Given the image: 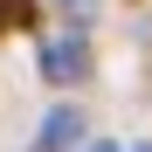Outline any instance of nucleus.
Listing matches in <instances>:
<instances>
[{
	"mask_svg": "<svg viewBox=\"0 0 152 152\" xmlns=\"http://www.w3.org/2000/svg\"><path fill=\"white\" fill-rule=\"evenodd\" d=\"M28 21V0H0V28H21Z\"/></svg>",
	"mask_w": 152,
	"mask_h": 152,
	"instance_id": "obj_3",
	"label": "nucleus"
},
{
	"mask_svg": "<svg viewBox=\"0 0 152 152\" xmlns=\"http://www.w3.org/2000/svg\"><path fill=\"white\" fill-rule=\"evenodd\" d=\"M90 152H118V145H90Z\"/></svg>",
	"mask_w": 152,
	"mask_h": 152,
	"instance_id": "obj_5",
	"label": "nucleus"
},
{
	"mask_svg": "<svg viewBox=\"0 0 152 152\" xmlns=\"http://www.w3.org/2000/svg\"><path fill=\"white\" fill-rule=\"evenodd\" d=\"M56 7H62V14H76V21H90V14H97V0H56Z\"/></svg>",
	"mask_w": 152,
	"mask_h": 152,
	"instance_id": "obj_4",
	"label": "nucleus"
},
{
	"mask_svg": "<svg viewBox=\"0 0 152 152\" xmlns=\"http://www.w3.org/2000/svg\"><path fill=\"white\" fill-rule=\"evenodd\" d=\"M76 132H83V124H76V111H69V104H62V111H48V118H42V145H35V152H69V145H76Z\"/></svg>",
	"mask_w": 152,
	"mask_h": 152,
	"instance_id": "obj_2",
	"label": "nucleus"
},
{
	"mask_svg": "<svg viewBox=\"0 0 152 152\" xmlns=\"http://www.w3.org/2000/svg\"><path fill=\"white\" fill-rule=\"evenodd\" d=\"M42 76L48 83H76V76H90V42L83 35H56L42 48Z\"/></svg>",
	"mask_w": 152,
	"mask_h": 152,
	"instance_id": "obj_1",
	"label": "nucleus"
}]
</instances>
